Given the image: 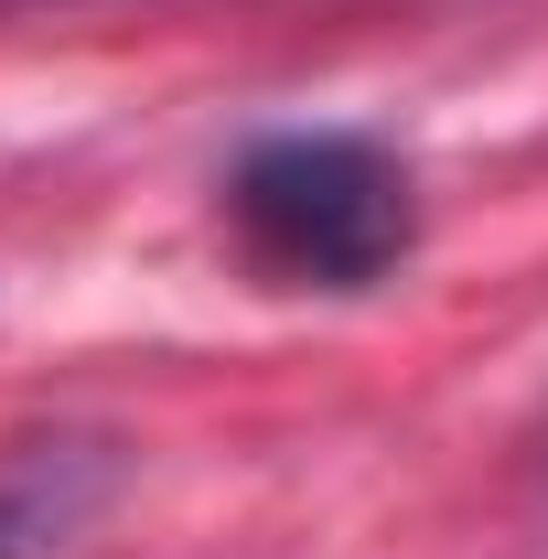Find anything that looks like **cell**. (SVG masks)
<instances>
[{"label":"cell","instance_id":"cell-2","mask_svg":"<svg viewBox=\"0 0 548 559\" xmlns=\"http://www.w3.org/2000/svg\"><path fill=\"white\" fill-rule=\"evenodd\" d=\"M130 485L119 430H22L0 441V559H65Z\"/></svg>","mask_w":548,"mask_h":559},{"label":"cell","instance_id":"cell-1","mask_svg":"<svg viewBox=\"0 0 548 559\" xmlns=\"http://www.w3.org/2000/svg\"><path fill=\"white\" fill-rule=\"evenodd\" d=\"M226 226L279 290H377L419 248V173L366 130H270L226 173Z\"/></svg>","mask_w":548,"mask_h":559}]
</instances>
